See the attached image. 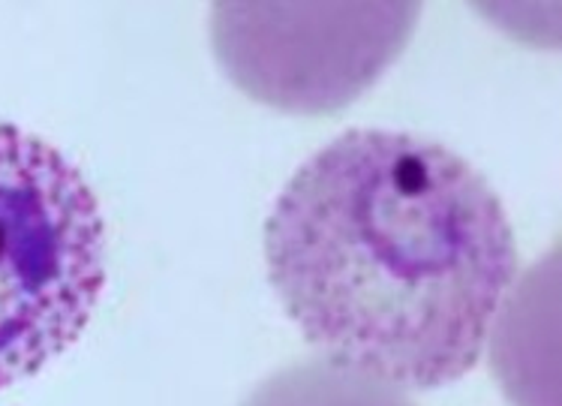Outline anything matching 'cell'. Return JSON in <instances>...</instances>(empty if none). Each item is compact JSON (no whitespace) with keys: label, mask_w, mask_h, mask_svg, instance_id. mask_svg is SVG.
Returning <instances> with one entry per match:
<instances>
[{"label":"cell","mask_w":562,"mask_h":406,"mask_svg":"<svg viewBox=\"0 0 562 406\" xmlns=\"http://www.w3.org/2000/svg\"><path fill=\"white\" fill-rule=\"evenodd\" d=\"M241 406H415L391 385L331 359L289 364L271 373Z\"/></svg>","instance_id":"4"},{"label":"cell","mask_w":562,"mask_h":406,"mask_svg":"<svg viewBox=\"0 0 562 406\" xmlns=\"http://www.w3.org/2000/svg\"><path fill=\"white\" fill-rule=\"evenodd\" d=\"M265 259L307 343L406 388L475 368L517 274L491 181L446 145L391 129H349L289 178Z\"/></svg>","instance_id":"1"},{"label":"cell","mask_w":562,"mask_h":406,"mask_svg":"<svg viewBox=\"0 0 562 406\" xmlns=\"http://www.w3.org/2000/svg\"><path fill=\"white\" fill-rule=\"evenodd\" d=\"M105 283L100 202L64 154L0 121V388L67 352Z\"/></svg>","instance_id":"2"},{"label":"cell","mask_w":562,"mask_h":406,"mask_svg":"<svg viewBox=\"0 0 562 406\" xmlns=\"http://www.w3.org/2000/svg\"><path fill=\"white\" fill-rule=\"evenodd\" d=\"M418 3H214L220 67L271 109H344L389 70L418 22Z\"/></svg>","instance_id":"3"}]
</instances>
